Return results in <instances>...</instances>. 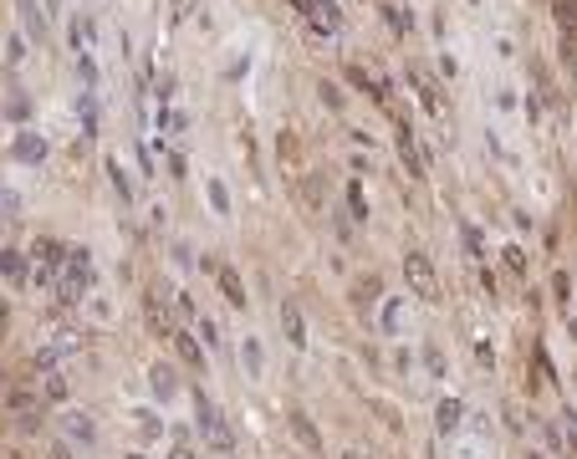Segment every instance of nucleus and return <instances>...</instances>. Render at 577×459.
Returning a JSON list of instances; mask_svg holds the SVG:
<instances>
[{
	"label": "nucleus",
	"instance_id": "nucleus-9",
	"mask_svg": "<svg viewBox=\"0 0 577 459\" xmlns=\"http://www.w3.org/2000/svg\"><path fill=\"white\" fill-rule=\"evenodd\" d=\"M148 383H154V393H159V398H169V393L180 388V372L169 368V363H154V368H148Z\"/></svg>",
	"mask_w": 577,
	"mask_h": 459
},
{
	"label": "nucleus",
	"instance_id": "nucleus-18",
	"mask_svg": "<svg viewBox=\"0 0 577 459\" xmlns=\"http://www.w3.org/2000/svg\"><path fill=\"white\" fill-rule=\"evenodd\" d=\"M501 255H506V265H511L516 276H526V255H522V250H516V246H511V250H501Z\"/></svg>",
	"mask_w": 577,
	"mask_h": 459
},
{
	"label": "nucleus",
	"instance_id": "nucleus-15",
	"mask_svg": "<svg viewBox=\"0 0 577 459\" xmlns=\"http://www.w3.org/2000/svg\"><path fill=\"white\" fill-rule=\"evenodd\" d=\"M67 434L82 439V444H92V439H97V424H92L88 413H67Z\"/></svg>",
	"mask_w": 577,
	"mask_h": 459
},
{
	"label": "nucleus",
	"instance_id": "nucleus-12",
	"mask_svg": "<svg viewBox=\"0 0 577 459\" xmlns=\"http://www.w3.org/2000/svg\"><path fill=\"white\" fill-rule=\"evenodd\" d=\"M291 434H297V439L307 444L312 455H322V439H317V429H312V419H307V413H291Z\"/></svg>",
	"mask_w": 577,
	"mask_h": 459
},
{
	"label": "nucleus",
	"instance_id": "nucleus-7",
	"mask_svg": "<svg viewBox=\"0 0 577 459\" xmlns=\"http://www.w3.org/2000/svg\"><path fill=\"white\" fill-rule=\"evenodd\" d=\"M460 419H465V404H460V398H445V404L434 408V424H439V434H455V429H460Z\"/></svg>",
	"mask_w": 577,
	"mask_h": 459
},
{
	"label": "nucleus",
	"instance_id": "nucleus-8",
	"mask_svg": "<svg viewBox=\"0 0 577 459\" xmlns=\"http://www.w3.org/2000/svg\"><path fill=\"white\" fill-rule=\"evenodd\" d=\"M37 265H46V271H62V261H67V246L62 240H37Z\"/></svg>",
	"mask_w": 577,
	"mask_h": 459
},
{
	"label": "nucleus",
	"instance_id": "nucleus-4",
	"mask_svg": "<svg viewBox=\"0 0 577 459\" xmlns=\"http://www.w3.org/2000/svg\"><path fill=\"white\" fill-rule=\"evenodd\" d=\"M169 337H174V353H180V363H184V368H205V347H199L195 337H189V332H180V327H174Z\"/></svg>",
	"mask_w": 577,
	"mask_h": 459
},
{
	"label": "nucleus",
	"instance_id": "nucleus-19",
	"mask_svg": "<svg viewBox=\"0 0 577 459\" xmlns=\"http://www.w3.org/2000/svg\"><path fill=\"white\" fill-rule=\"evenodd\" d=\"M347 204H353V214H358V220H368V204H363V189H358V184L347 189Z\"/></svg>",
	"mask_w": 577,
	"mask_h": 459
},
{
	"label": "nucleus",
	"instance_id": "nucleus-20",
	"mask_svg": "<svg viewBox=\"0 0 577 459\" xmlns=\"http://www.w3.org/2000/svg\"><path fill=\"white\" fill-rule=\"evenodd\" d=\"M199 332H205V342H210V347H220V327L210 317H199Z\"/></svg>",
	"mask_w": 577,
	"mask_h": 459
},
{
	"label": "nucleus",
	"instance_id": "nucleus-5",
	"mask_svg": "<svg viewBox=\"0 0 577 459\" xmlns=\"http://www.w3.org/2000/svg\"><path fill=\"white\" fill-rule=\"evenodd\" d=\"M0 393H5V408H11V413H21V419H31V413L41 408L37 388H0Z\"/></svg>",
	"mask_w": 577,
	"mask_h": 459
},
{
	"label": "nucleus",
	"instance_id": "nucleus-22",
	"mask_svg": "<svg viewBox=\"0 0 577 459\" xmlns=\"http://www.w3.org/2000/svg\"><path fill=\"white\" fill-rule=\"evenodd\" d=\"M322 103H327V107H343V92H338L332 82H327V88H322Z\"/></svg>",
	"mask_w": 577,
	"mask_h": 459
},
{
	"label": "nucleus",
	"instance_id": "nucleus-27",
	"mask_svg": "<svg viewBox=\"0 0 577 459\" xmlns=\"http://www.w3.org/2000/svg\"><path fill=\"white\" fill-rule=\"evenodd\" d=\"M123 459H148V455H123Z\"/></svg>",
	"mask_w": 577,
	"mask_h": 459
},
{
	"label": "nucleus",
	"instance_id": "nucleus-23",
	"mask_svg": "<svg viewBox=\"0 0 577 459\" xmlns=\"http://www.w3.org/2000/svg\"><path fill=\"white\" fill-rule=\"evenodd\" d=\"M169 459H199V455H195V449H184V444H180V449H174V455H169Z\"/></svg>",
	"mask_w": 577,
	"mask_h": 459
},
{
	"label": "nucleus",
	"instance_id": "nucleus-14",
	"mask_svg": "<svg viewBox=\"0 0 577 459\" xmlns=\"http://www.w3.org/2000/svg\"><path fill=\"white\" fill-rule=\"evenodd\" d=\"M281 327H287V342L291 347H302V342H307V332H302V312H297V306H281Z\"/></svg>",
	"mask_w": 577,
	"mask_h": 459
},
{
	"label": "nucleus",
	"instance_id": "nucleus-2",
	"mask_svg": "<svg viewBox=\"0 0 577 459\" xmlns=\"http://www.w3.org/2000/svg\"><path fill=\"white\" fill-rule=\"evenodd\" d=\"M195 419H199V434H205V439L215 444L220 455H230V449H235V434H230V424L220 419V408L210 404L205 393H195Z\"/></svg>",
	"mask_w": 577,
	"mask_h": 459
},
{
	"label": "nucleus",
	"instance_id": "nucleus-24",
	"mask_svg": "<svg viewBox=\"0 0 577 459\" xmlns=\"http://www.w3.org/2000/svg\"><path fill=\"white\" fill-rule=\"evenodd\" d=\"M52 459H72V449H67V444H56V449H52Z\"/></svg>",
	"mask_w": 577,
	"mask_h": 459
},
{
	"label": "nucleus",
	"instance_id": "nucleus-26",
	"mask_svg": "<svg viewBox=\"0 0 577 459\" xmlns=\"http://www.w3.org/2000/svg\"><path fill=\"white\" fill-rule=\"evenodd\" d=\"M343 459H368V455H358V449H347V455Z\"/></svg>",
	"mask_w": 577,
	"mask_h": 459
},
{
	"label": "nucleus",
	"instance_id": "nucleus-25",
	"mask_svg": "<svg viewBox=\"0 0 577 459\" xmlns=\"http://www.w3.org/2000/svg\"><path fill=\"white\" fill-rule=\"evenodd\" d=\"M5 317H11V306H5V301H0V327H5Z\"/></svg>",
	"mask_w": 577,
	"mask_h": 459
},
{
	"label": "nucleus",
	"instance_id": "nucleus-1",
	"mask_svg": "<svg viewBox=\"0 0 577 459\" xmlns=\"http://www.w3.org/2000/svg\"><path fill=\"white\" fill-rule=\"evenodd\" d=\"M404 281H409V291H414L419 301H439V271L430 265L424 250H409V255H404Z\"/></svg>",
	"mask_w": 577,
	"mask_h": 459
},
{
	"label": "nucleus",
	"instance_id": "nucleus-13",
	"mask_svg": "<svg viewBox=\"0 0 577 459\" xmlns=\"http://www.w3.org/2000/svg\"><path fill=\"white\" fill-rule=\"evenodd\" d=\"M0 276H5L11 286L26 281V261H21V250H0Z\"/></svg>",
	"mask_w": 577,
	"mask_h": 459
},
{
	"label": "nucleus",
	"instance_id": "nucleus-6",
	"mask_svg": "<svg viewBox=\"0 0 577 459\" xmlns=\"http://www.w3.org/2000/svg\"><path fill=\"white\" fill-rule=\"evenodd\" d=\"M302 11L312 16V26H317V31H338V5H332V0H307Z\"/></svg>",
	"mask_w": 577,
	"mask_h": 459
},
{
	"label": "nucleus",
	"instance_id": "nucleus-17",
	"mask_svg": "<svg viewBox=\"0 0 577 459\" xmlns=\"http://www.w3.org/2000/svg\"><path fill=\"white\" fill-rule=\"evenodd\" d=\"M465 246H470L475 261H486V240H481V230H465Z\"/></svg>",
	"mask_w": 577,
	"mask_h": 459
},
{
	"label": "nucleus",
	"instance_id": "nucleus-16",
	"mask_svg": "<svg viewBox=\"0 0 577 459\" xmlns=\"http://www.w3.org/2000/svg\"><path fill=\"white\" fill-rule=\"evenodd\" d=\"M398 154H404V163H409V174H424V163H419V154H414V138H409V133L398 138Z\"/></svg>",
	"mask_w": 577,
	"mask_h": 459
},
{
	"label": "nucleus",
	"instance_id": "nucleus-11",
	"mask_svg": "<svg viewBox=\"0 0 577 459\" xmlns=\"http://www.w3.org/2000/svg\"><path fill=\"white\" fill-rule=\"evenodd\" d=\"M215 276H220V291H225V301H230V306H246V286H240V276H235L230 265H220Z\"/></svg>",
	"mask_w": 577,
	"mask_h": 459
},
{
	"label": "nucleus",
	"instance_id": "nucleus-3",
	"mask_svg": "<svg viewBox=\"0 0 577 459\" xmlns=\"http://www.w3.org/2000/svg\"><path fill=\"white\" fill-rule=\"evenodd\" d=\"M67 393H72V388H67V378H62L56 368H46L37 378V398H41V404H67Z\"/></svg>",
	"mask_w": 577,
	"mask_h": 459
},
{
	"label": "nucleus",
	"instance_id": "nucleus-21",
	"mask_svg": "<svg viewBox=\"0 0 577 459\" xmlns=\"http://www.w3.org/2000/svg\"><path fill=\"white\" fill-rule=\"evenodd\" d=\"M246 368L261 372V347H255V342H246Z\"/></svg>",
	"mask_w": 577,
	"mask_h": 459
},
{
	"label": "nucleus",
	"instance_id": "nucleus-10",
	"mask_svg": "<svg viewBox=\"0 0 577 459\" xmlns=\"http://www.w3.org/2000/svg\"><path fill=\"white\" fill-rule=\"evenodd\" d=\"M379 296H383V281H379V276H363V281H353V306H358V312H363V306H373Z\"/></svg>",
	"mask_w": 577,
	"mask_h": 459
},
{
	"label": "nucleus",
	"instance_id": "nucleus-28",
	"mask_svg": "<svg viewBox=\"0 0 577 459\" xmlns=\"http://www.w3.org/2000/svg\"><path fill=\"white\" fill-rule=\"evenodd\" d=\"M531 459H541V455H531Z\"/></svg>",
	"mask_w": 577,
	"mask_h": 459
}]
</instances>
